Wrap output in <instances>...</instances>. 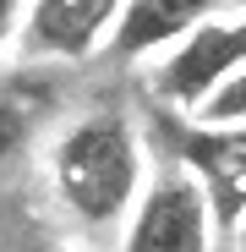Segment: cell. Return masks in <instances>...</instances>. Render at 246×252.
I'll return each mask as SVG.
<instances>
[{
    "mask_svg": "<svg viewBox=\"0 0 246 252\" xmlns=\"http://www.w3.org/2000/svg\"><path fill=\"white\" fill-rule=\"evenodd\" d=\"M137 181H142V159L120 110H99L77 121L55 148V187L66 208L93 230L126 214V203L137 197Z\"/></svg>",
    "mask_w": 246,
    "mask_h": 252,
    "instance_id": "cell-1",
    "label": "cell"
},
{
    "mask_svg": "<svg viewBox=\"0 0 246 252\" xmlns=\"http://www.w3.org/2000/svg\"><path fill=\"white\" fill-rule=\"evenodd\" d=\"M235 71H246V17L241 22H202L186 44L159 66L153 94L197 115Z\"/></svg>",
    "mask_w": 246,
    "mask_h": 252,
    "instance_id": "cell-2",
    "label": "cell"
},
{
    "mask_svg": "<svg viewBox=\"0 0 246 252\" xmlns=\"http://www.w3.org/2000/svg\"><path fill=\"white\" fill-rule=\"evenodd\" d=\"M208 192L186 170H164L153 181V192L142 197L126 252H208Z\"/></svg>",
    "mask_w": 246,
    "mask_h": 252,
    "instance_id": "cell-3",
    "label": "cell"
},
{
    "mask_svg": "<svg viewBox=\"0 0 246 252\" xmlns=\"http://www.w3.org/2000/svg\"><path fill=\"white\" fill-rule=\"evenodd\" d=\"M175 159L191 164V176L208 192L214 225L241 236L246 225V126H191L175 132Z\"/></svg>",
    "mask_w": 246,
    "mask_h": 252,
    "instance_id": "cell-4",
    "label": "cell"
},
{
    "mask_svg": "<svg viewBox=\"0 0 246 252\" xmlns=\"http://www.w3.org/2000/svg\"><path fill=\"white\" fill-rule=\"evenodd\" d=\"M120 22V6L115 0H38L27 6V22H22V44L27 55H55V61H82L99 33Z\"/></svg>",
    "mask_w": 246,
    "mask_h": 252,
    "instance_id": "cell-5",
    "label": "cell"
},
{
    "mask_svg": "<svg viewBox=\"0 0 246 252\" xmlns=\"http://www.w3.org/2000/svg\"><path fill=\"white\" fill-rule=\"evenodd\" d=\"M202 17H208L202 0H132V6H120V22L109 33V55L137 61L159 44H170V38H191Z\"/></svg>",
    "mask_w": 246,
    "mask_h": 252,
    "instance_id": "cell-6",
    "label": "cell"
},
{
    "mask_svg": "<svg viewBox=\"0 0 246 252\" xmlns=\"http://www.w3.org/2000/svg\"><path fill=\"white\" fill-rule=\"evenodd\" d=\"M197 121L202 126H246V71H235L224 88L197 110Z\"/></svg>",
    "mask_w": 246,
    "mask_h": 252,
    "instance_id": "cell-7",
    "label": "cell"
},
{
    "mask_svg": "<svg viewBox=\"0 0 246 252\" xmlns=\"http://www.w3.org/2000/svg\"><path fill=\"white\" fill-rule=\"evenodd\" d=\"M22 143H27V115H22L17 104H6V99H0V164H6Z\"/></svg>",
    "mask_w": 246,
    "mask_h": 252,
    "instance_id": "cell-8",
    "label": "cell"
},
{
    "mask_svg": "<svg viewBox=\"0 0 246 252\" xmlns=\"http://www.w3.org/2000/svg\"><path fill=\"white\" fill-rule=\"evenodd\" d=\"M17 17H27V11H22V6H11V0H0V44H6V38H11Z\"/></svg>",
    "mask_w": 246,
    "mask_h": 252,
    "instance_id": "cell-9",
    "label": "cell"
},
{
    "mask_svg": "<svg viewBox=\"0 0 246 252\" xmlns=\"http://www.w3.org/2000/svg\"><path fill=\"white\" fill-rule=\"evenodd\" d=\"M235 247H241V252H246V225H241V236H235Z\"/></svg>",
    "mask_w": 246,
    "mask_h": 252,
    "instance_id": "cell-10",
    "label": "cell"
}]
</instances>
